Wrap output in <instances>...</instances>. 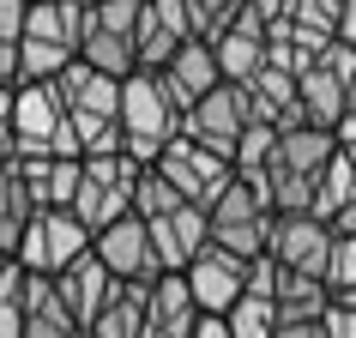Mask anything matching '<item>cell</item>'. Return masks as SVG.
Returning a JSON list of instances; mask_svg holds the SVG:
<instances>
[{"label": "cell", "mask_w": 356, "mask_h": 338, "mask_svg": "<svg viewBox=\"0 0 356 338\" xmlns=\"http://www.w3.org/2000/svg\"><path fill=\"white\" fill-rule=\"evenodd\" d=\"M326 302H332L326 278H308V272H278V290H272L278 320H320V314H326Z\"/></svg>", "instance_id": "cell-20"}, {"label": "cell", "mask_w": 356, "mask_h": 338, "mask_svg": "<svg viewBox=\"0 0 356 338\" xmlns=\"http://www.w3.org/2000/svg\"><path fill=\"white\" fill-rule=\"evenodd\" d=\"M188 6V24L200 42H218L224 31H236V19L248 13V0H181Z\"/></svg>", "instance_id": "cell-23"}, {"label": "cell", "mask_w": 356, "mask_h": 338, "mask_svg": "<svg viewBox=\"0 0 356 338\" xmlns=\"http://www.w3.org/2000/svg\"><path fill=\"white\" fill-rule=\"evenodd\" d=\"M157 169H163V182H169L175 193H181L188 206H206V211H211V200H218V193H224L229 182H236V163H229L224 151L200 145V139H188V133L163 145Z\"/></svg>", "instance_id": "cell-5"}, {"label": "cell", "mask_w": 356, "mask_h": 338, "mask_svg": "<svg viewBox=\"0 0 356 338\" xmlns=\"http://www.w3.org/2000/svg\"><path fill=\"white\" fill-rule=\"evenodd\" d=\"M157 85H163L169 109L188 121V109H193V103H200L206 91H218V85H224V73H218V55H211V42H200V37H193L188 49H181V55H175V61L163 67V73H157Z\"/></svg>", "instance_id": "cell-12"}, {"label": "cell", "mask_w": 356, "mask_h": 338, "mask_svg": "<svg viewBox=\"0 0 356 338\" xmlns=\"http://www.w3.org/2000/svg\"><path fill=\"white\" fill-rule=\"evenodd\" d=\"M188 42H193V24H188V6L181 0H145L139 6V31H133L139 73H163Z\"/></svg>", "instance_id": "cell-9"}, {"label": "cell", "mask_w": 356, "mask_h": 338, "mask_svg": "<svg viewBox=\"0 0 356 338\" xmlns=\"http://www.w3.org/2000/svg\"><path fill=\"white\" fill-rule=\"evenodd\" d=\"M24 6H31V0H0V42L24 37Z\"/></svg>", "instance_id": "cell-29"}, {"label": "cell", "mask_w": 356, "mask_h": 338, "mask_svg": "<svg viewBox=\"0 0 356 338\" xmlns=\"http://www.w3.org/2000/svg\"><path fill=\"white\" fill-rule=\"evenodd\" d=\"M13 103H19V85H0V121H13Z\"/></svg>", "instance_id": "cell-37"}, {"label": "cell", "mask_w": 356, "mask_h": 338, "mask_svg": "<svg viewBox=\"0 0 356 338\" xmlns=\"http://www.w3.org/2000/svg\"><path fill=\"white\" fill-rule=\"evenodd\" d=\"M31 193H24V182H19V169L6 163L0 169V254H19V242H24V224H31Z\"/></svg>", "instance_id": "cell-21"}, {"label": "cell", "mask_w": 356, "mask_h": 338, "mask_svg": "<svg viewBox=\"0 0 356 338\" xmlns=\"http://www.w3.org/2000/svg\"><path fill=\"white\" fill-rule=\"evenodd\" d=\"M211 55H218V73H224V85H254L266 67V37H254V31H224V37L211 42Z\"/></svg>", "instance_id": "cell-19"}, {"label": "cell", "mask_w": 356, "mask_h": 338, "mask_svg": "<svg viewBox=\"0 0 356 338\" xmlns=\"http://www.w3.org/2000/svg\"><path fill=\"white\" fill-rule=\"evenodd\" d=\"M248 103H254V121L266 127H302V91H296V73H278V67H260V79L248 85Z\"/></svg>", "instance_id": "cell-16"}, {"label": "cell", "mask_w": 356, "mask_h": 338, "mask_svg": "<svg viewBox=\"0 0 356 338\" xmlns=\"http://www.w3.org/2000/svg\"><path fill=\"white\" fill-rule=\"evenodd\" d=\"M145 314H151V284H115V296L97 308L85 338H145Z\"/></svg>", "instance_id": "cell-17"}, {"label": "cell", "mask_w": 356, "mask_h": 338, "mask_svg": "<svg viewBox=\"0 0 356 338\" xmlns=\"http://www.w3.org/2000/svg\"><path fill=\"white\" fill-rule=\"evenodd\" d=\"M332 224H320L314 211H278L272 218V260L284 272H308V278H326V266H332Z\"/></svg>", "instance_id": "cell-7"}, {"label": "cell", "mask_w": 356, "mask_h": 338, "mask_svg": "<svg viewBox=\"0 0 356 338\" xmlns=\"http://www.w3.org/2000/svg\"><path fill=\"white\" fill-rule=\"evenodd\" d=\"M320 67L338 73L344 85H356V49H350V42H326V49H320Z\"/></svg>", "instance_id": "cell-28"}, {"label": "cell", "mask_w": 356, "mask_h": 338, "mask_svg": "<svg viewBox=\"0 0 356 338\" xmlns=\"http://www.w3.org/2000/svg\"><path fill=\"white\" fill-rule=\"evenodd\" d=\"M350 302H356V290H350Z\"/></svg>", "instance_id": "cell-40"}, {"label": "cell", "mask_w": 356, "mask_h": 338, "mask_svg": "<svg viewBox=\"0 0 356 338\" xmlns=\"http://www.w3.org/2000/svg\"><path fill=\"white\" fill-rule=\"evenodd\" d=\"M320 332L326 338H356V302L350 296H332L326 314H320Z\"/></svg>", "instance_id": "cell-27"}, {"label": "cell", "mask_w": 356, "mask_h": 338, "mask_svg": "<svg viewBox=\"0 0 356 338\" xmlns=\"http://www.w3.org/2000/svg\"><path fill=\"white\" fill-rule=\"evenodd\" d=\"M85 175H79V193H73V218L85 230H109L115 218H127L133 211V182H139V163H133L127 151H115V157H79Z\"/></svg>", "instance_id": "cell-3"}, {"label": "cell", "mask_w": 356, "mask_h": 338, "mask_svg": "<svg viewBox=\"0 0 356 338\" xmlns=\"http://www.w3.org/2000/svg\"><path fill=\"white\" fill-rule=\"evenodd\" d=\"M344 157H350V163H356V145H344Z\"/></svg>", "instance_id": "cell-39"}, {"label": "cell", "mask_w": 356, "mask_h": 338, "mask_svg": "<svg viewBox=\"0 0 356 338\" xmlns=\"http://www.w3.org/2000/svg\"><path fill=\"white\" fill-rule=\"evenodd\" d=\"M350 200H356V163L338 151L332 163H326V175H320V188H314V218H320V224H332Z\"/></svg>", "instance_id": "cell-22"}, {"label": "cell", "mask_w": 356, "mask_h": 338, "mask_svg": "<svg viewBox=\"0 0 356 338\" xmlns=\"http://www.w3.org/2000/svg\"><path fill=\"white\" fill-rule=\"evenodd\" d=\"M60 121H67V103H60L55 85H19V103H13V151H49Z\"/></svg>", "instance_id": "cell-13"}, {"label": "cell", "mask_w": 356, "mask_h": 338, "mask_svg": "<svg viewBox=\"0 0 356 338\" xmlns=\"http://www.w3.org/2000/svg\"><path fill=\"white\" fill-rule=\"evenodd\" d=\"M338 133H320V127H284L278 133V151L266 163V188H272V211H314V188L326 163L338 157Z\"/></svg>", "instance_id": "cell-1"}, {"label": "cell", "mask_w": 356, "mask_h": 338, "mask_svg": "<svg viewBox=\"0 0 356 338\" xmlns=\"http://www.w3.org/2000/svg\"><path fill=\"white\" fill-rule=\"evenodd\" d=\"M193 338H229V326L218 314H200V326H193Z\"/></svg>", "instance_id": "cell-35"}, {"label": "cell", "mask_w": 356, "mask_h": 338, "mask_svg": "<svg viewBox=\"0 0 356 338\" xmlns=\"http://www.w3.org/2000/svg\"><path fill=\"white\" fill-rule=\"evenodd\" d=\"M181 278H188L193 302H200V314H218V320H224L229 308L248 296V266H242V260H229L224 248H206V254H200V260H193Z\"/></svg>", "instance_id": "cell-11"}, {"label": "cell", "mask_w": 356, "mask_h": 338, "mask_svg": "<svg viewBox=\"0 0 356 338\" xmlns=\"http://www.w3.org/2000/svg\"><path fill=\"white\" fill-rule=\"evenodd\" d=\"M332 236H350V242H356V200H350V206H344V211L332 218Z\"/></svg>", "instance_id": "cell-36"}, {"label": "cell", "mask_w": 356, "mask_h": 338, "mask_svg": "<svg viewBox=\"0 0 356 338\" xmlns=\"http://www.w3.org/2000/svg\"><path fill=\"white\" fill-rule=\"evenodd\" d=\"M248 121H254V103H248V85H218V91H206L200 103L188 109V121H181V133L188 139H200V145L211 151H236V139L248 133Z\"/></svg>", "instance_id": "cell-8"}, {"label": "cell", "mask_w": 356, "mask_h": 338, "mask_svg": "<svg viewBox=\"0 0 356 338\" xmlns=\"http://www.w3.org/2000/svg\"><path fill=\"white\" fill-rule=\"evenodd\" d=\"M0 85H19V42H0Z\"/></svg>", "instance_id": "cell-32"}, {"label": "cell", "mask_w": 356, "mask_h": 338, "mask_svg": "<svg viewBox=\"0 0 356 338\" xmlns=\"http://www.w3.org/2000/svg\"><path fill=\"white\" fill-rule=\"evenodd\" d=\"M151 248L163 272H188L211 248V211L206 206H175L169 218H151Z\"/></svg>", "instance_id": "cell-10"}, {"label": "cell", "mask_w": 356, "mask_h": 338, "mask_svg": "<svg viewBox=\"0 0 356 338\" xmlns=\"http://www.w3.org/2000/svg\"><path fill=\"white\" fill-rule=\"evenodd\" d=\"M272 338H326V332H320V320H278Z\"/></svg>", "instance_id": "cell-31"}, {"label": "cell", "mask_w": 356, "mask_h": 338, "mask_svg": "<svg viewBox=\"0 0 356 338\" xmlns=\"http://www.w3.org/2000/svg\"><path fill=\"white\" fill-rule=\"evenodd\" d=\"M79 254H91V230L79 224L67 206H37L13 260H19L24 272H49V278H55V272H67Z\"/></svg>", "instance_id": "cell-4"}, {"label": "cell", "mask_w": 356, "mask_h": 338, "mask_svg": "<svg viewBox=\"0 0 356 338\" xmlns=\"http://www.w3.org/2000/svg\"><path fill=\"white\" fill-rule=\"evenodd\" d=\"M55 290H60V308H67L79 326H91L97 308L115 296V278H109V266L97 260V254H79L67 272H55Z\"/></svg>", "instance_id": "cell-14"}, {"label": "cell", "mask_w": 356, "mask_h": 338, "mask_svg": "<svg viewBox=\"0 0 356 338\" xmlns=\"http://www.w3.org/2000/svg\"><path fill=\"white\" fill-rule=\"evenodd\" d=\"M13 163V121H0V169Z\"/></svg>", "instance_id": "cell-38"}, {"label": "cell", "mask_w": 356, "mask_h": 338, "mask_svg": "<svg viewBox=\"0 0 356 338\" xmlns=\"http://www.w3.org/2000/svg\"><path fill=\"white\" fill-rule=\"evenodd\" d=\"M338 42L356 49V0H344V13H338Z\"/></svg>", "instance_id": "cell-34"}, {"label": "cell", "mask_w": 356, "mask_h": 338, "mask_svg": "<svg viewBox=\"0 0 356 338\" xmlns=\"http://www.w3.org/2000/svg\"><path fill=\"white\" fill-rule=\"evenodd\" d=\"M55 91H60V103H67V109H79V115L121 121V79L97 73V67H85V61H73V67L55 79Z\"/></svg>", "instance_id": "cell-15"}, {"label": "cell", "mask_w": 356, "mask_h": 338, "mask_svg": "<svg viewBox=\"0 0 356 338\" xmlns=\"http://www.w3.org/2000/svg\"><path fill=\"white\" fill-rule=\"evenodd\" d=\"M175 206H188V200H181V193L163 182V169H157V163L139 169V182H133V211H139V218L151 224V218H169Z\"/></svg>", "instance_id": "cell-25"}, {"label": "cell", "mask_w": 356, "mask_h": 338, "mask_svg": "<svg viewBox=\"0 0 356 338\" xmlns=\"http://www.w3.org/2000/svg\"><path fill=\"white\" fill-rule=\"evenodd\" d=\"M91 254L109 266L115 284H157V278H163L157 248H151V224L139 218V211L115 218L109 230H97V236H91Z\"/></svg>", "instance_id": "cell-6"}, {"label": "cell", "mask_w": 356, "mask_h": 338, "mask_svg": "<svg viewBox=\"0 0 356 338\" xmlns=\"http://www.w3.org/2000/svg\"><path fill=\"white\" fill-rule=\"evenodd\" d=\"M169 139H181V115L169 109L157 73L121 79V151H127L139 169H151L157 157H163Z\"/></svg>", "instance_id": "cell-2"}, {"label": "cell", "mask_w": 356, "mask_h": 338, "mask_svg": "<svg viewBox=\"0 0 356 338\" xmlns=\"http://www.w3.org/2000/svg\"><path fill=\"white\" fill-rule=\"evenodd\" d=\"M326 290H332V296H350V290H356V242H350V236H338V242H332Z\"/></svg>", "instance_id": "cell-26"}, {"label": "cell", "mask_w": 356, "mask_h": 338, "mask_svg": "<svg viewBox=\"0 0 356 338\" xmlns=\"http://www.w3.org/2000/svg\"><path fill=\"white\" fill-rule=\"evenodd\" d=\"M224 326H229V338H272L278 332V308H272V296H254V290H248V296L224 314Z\"/></svg>", "instance_id": "cell-24"}, {"label": "cell", "mask_w": 356, "mask_h": 338, "mask_svg": "<svg viewBox=\"0 0 356 338\" xmlns=\"http://www.w3.org/2000/svg\"><path fill=\"white\" fill-rule=\"evenodd\" d=\"M0 338H24V308L19 302H0Z\"/></svg>", "instance_id": "cell-30"}, {"label": "cell", "mask_w": 356, "mask_h": 338, "mask_svg": "<svg viewBox=\"0 0 356 338\" xmlns=\"http://www.w3.org/2000/svg\"><path fill=\"white\" fill-rule=\"evenodd\" d=\"M338 145H356V85H350V103H344V121H338Z\"/></svg>", "instance_id": "cell-33"}, {"label": "cell", "mask_w": 356, "mask_h": 338, "mask_svg": "<svg viewBox=\"0 0 356 338\" xmlns=\"http://www.w3.org/2000/svg\"><path fill=\"white\" fill-rule=\"evenodd\" d=\"M296 91H302V121L320 133H338V121H344V103H350V85L338 73H326V67H308V73L296 79Z\"/></svg>", "instance_id": "cell-18"}]
</instances>
